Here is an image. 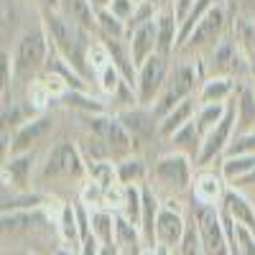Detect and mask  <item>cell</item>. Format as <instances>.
I'll use <instances>...</instances> for the list:
<instances>
[{
    "instance_id": "cell-1",
    "label": "cell",
    "mask_w": 255,
    "mask_h": 255,
    "mask_svg": "<svg viewBox=\"0 0 255 255\" xmlns=\"http://www.w3.org/2000/svg\"><path fill=\"white\" fill-rule=\"evenodd\" d=\"M41 26L46 28V36L51 41V49L54 54H59L64 61L74 67L87 82H92V72H90V64H87V56H90V49L97 41L95 33L79 28L77 23L67 20L59 10H51V13H41Z\"/></svg>"
},
{
    "instance_id": "cell-2",
    "label": "cell",
    "mask_w": 255,
    "mask_h": 255,
    "mask_svg": "<svg viewBox=\"0 0 255 255\" xmlns=\"http://www.w3.org/2000/svg\"><path fill=\"white\" fill-rule=\"evenodd\" d=\"M181 59H176L171 64V72H168V79H166V87L158 97V102L153 105V115L161 120L163 115H168L174 108H179L181 102L197 97L202 82L207 79L204 77V67L199 64L197 56H184L179 54Z\"/></svg>"
},
{
    "instance_id": "cell-3",
    "label": "cell",
    "mask_w": 255,
    "mask_h": 255,
    "mask_svg": "<svg viewBox=\"0 0 255 255\" xmlns=\"http://www.w3.org/2000/svg\"><path fill=\"white\" fill-rule=\"evenodd\" d=\"M84 176H90L87 161L82 156V148L74 140H56L49 145L46 156L38 161V174L36 184L46 181H84Z\"/></svg>"
},
{
    "instance_id": "cell-4",
    "label": "cell",
    "mask_w": 255,
    "mask_h": 255,
    "mask_svg": "<svg viewBox=\"0 0 255 255\" xmlns=\"http://www.w3.org/2000/svg\"><path fill=\"white\" fill-rule=\"evenodd\" d=\"M49 59H51V41L46 36V28L41 23L33 28H26L13 46L15 79H28V77L33 79L38 72L46 69Z\"/></svg>"
},
{
    "instance_id": "cell-5",
    "label": "cell",
    "mask_w": 255,
    "mask_h": 255,
    "mask_svg": "<svg viewBox=\"0 0 255 255\" xmlns=\"http://www.w3.org/2000/svg\"><path fill=\"white\" fill-rule=\"evenodd\" d=\"M194 174H197V163L189 156L166 151L153 161L151 168V186L158 191H166V194H186L191 191V184H194Z\"/></svg>"
},
{
    "instance_id": "cell-6",
    "label": "cell",
    "mask_w": 255,
    "mask_h": 255,
    "mask_svg": "<svg viewBox=\"0 0 255 255\" xmlns=\"http://www.w3.org/2000/svg\"><path fill=\"white\" fill-rule=\"evenodd\" d=\"M87 128H90V135H95L102 143V148L108 151L113 163L135 153V143L130 133H128V128L123 125V120L118 118V113L87 115Z\"/></svg>"
},
{
    "instance_id": "cell-7",
    "label": "cell",
    "mask_w": 255,
    "mask_h": 255,
    "mask_svg": "<svg viewBox=\"0 0 255 255\" xmlns=\"http://www.w3.org/2000/svg\"><path fill=\"white\" fill-rule=\"evenodd\" d=\"M191 220H194V227H197V235H199L204 255H232L220 207L194 204L191 207Z\"/></svg>"
},
{
    "instance_id": "cell-8",
    "label": "cell",
    "mask_w": 255,
    "mask_h": 255,
    "mask_svg": "<svg viewBox=\"0 0 255 255\" xmlns=\"http://www.w3.org/2000/svg\"><path fill=\"white\" fill-rule=\"evenodd\" d=\"M227 28H230L227 8H225L222 3H215V8L204 15V20L194 28V33L186 38V44L181 46L179 54H184V56H197V54H202V51L209 54L225 36H230Z\"/></svg>"
},
{
    "instance_id": "cell-9",
    "label": "cell",
    "mask_w": 255,
    "mask_h": 255,
    "mask_svg": "<svg viewBox=\"0 0 255 255\" xmlns=\"http://www.w3.org/2000/svg\"><path fill=\"white\" fill-rule=\"evenodd\" d=\"M168 72H171V59L168 56H151L143 67L138 69L135 74V100L140 108H148L153 110V105L158 102L163 87H166V79H168Z\"/></svg>"
},
{
    "instance_id": "cell-10",
    "label": "cell",
    "mask_w": 255,
    "mask_h": 255,
    "mask_svg": "<svg viewBox=\"0 0 255 255\" xmlns=\"http://www.w3.org/2000/svg\"><path fill=\"white\" fill-rule=\"evenodd\" d=\"M235 130H238V105H235V100H232L227 105L225 118L204 135L202 153L197 158V168H209L212 163H220L225 158V151H227L230 140L235 138Z\"/></svg>"
},
{
    "instance_id": "cell-11",
    "label": "cell",
    "mask_w": 255,
    "mask_h": 255,
    "mask_svg": "<svg viewBox=\"0 0 255 255\" xmlns=\"http://www.w3.org/2000/svg\"><path fill=\"white\" fill-rule=\"evenodd\" d=\"M189 220L184 217V212L174 207V202H163L161 215L156 222V253L161 255H179V248L186 238Z\"/></svg>"
},
{
    "instance_id": "cell-12",
    "label": "cell",
    "mask_w": 255,
    "mask_h": 255,
    "mask_svg": "<svg viewBox=\"0 0 255 255\" xmlns=\"http://www.w3.org/2000/svg\"><path fill=\"white\" fill-rule=\"evenodd\" d=\"M51 128H54V118L51 115H44V113L33 115L31 120H26L23 125L15 128V130L10 133V151H8V156L36 151V145L51 133Z\"/></svg>"
},
{
    "instance_id": "cell-13",
    "label": "cell",
    "mask_w": 255,
    "mask_h": 255,
    "mask_svg": "<svg viewBox=\"0 0 255 255\" xmlns=\"http://www.w3.org/2000/svg\"><path fill=\"white\" fill-rule=\"evenodd\" d=\"M207 56L212 61V74L209 77H232V79H238L245 72V67H248V61H245L243 51L238 49L232 33L225 36Z\"/></svg>"
},
{
    "instance_id": "cell-14",
    "label": "cell",
    "mask_w": 255,
    "mask_h": 255,
    "mask_svg": "<svg viewBox=\"0 0 255 255\" xmlns=\"http://www.w3.org/2000/svg\"><path fill=\"white\" fill-rule=\"evenodd\" d=\"M38 153H13L3 163V186L18 189V191H31V184L36 181L38 174Z\"/></svg>"
},
{
    "instance_id": "cell-15",
    "label": "cell",
    "mask_w": 255,
    "mask_h": 255,
    "mask_svg": "<svg viewBox=\"0 0 255 255\" xmlns=\"http://www.w3.org/2000/svg\"><path fill=\"white\" fill-rule=\"evenodd\" d=\"M227 186L230 184L222 179L220 171H215V168H197L194 184H191V199H194V204L222 207Z\"/></svg>"
},
{
    "instance_id": "cell-16",
    "label": "cell",
    "mask_w": 255,
    "mask_h": 255,
    "mask_svg": "<svg viewBox=\"0 0 255 255\" xmlns=\"http://www.w3.org/2000/svg\"><path fill=\"white\" fill-rule=\"evenodd\" d=\"M128 49H130L135 69H140L143 64L158 54V33H156V18L148 23L135 26L133 31H128Z\"/></svg>"
},
{
    "instance_id": "cell-17",
    "label": "cell",
    "mask_w": 255,
    "mask_h": 255,
    "mask_svg": "<svg viewBox=\"0 0 255 255\" xmlns=\"http://www.w3.org/2000/svg\"><path fill=\"white\" fill-rule=\"evenodd\" d=\"M118 118L128 128L133 143H140L143 138H158L161 140V135H158V118L153 115V110L135 105V108H130V110H120Z\"/></svg>"
},
{
    "instance_id": "cell-18",
    "label": "cell",
    "mask_w": 255,
    "mask_h": 255,
    "mask_svg": "<svg viewBox=\"0 0 255 255\" xmlns=\"http://www.w3.org/2000/svg\"><path fill=\"white\" fill-rule=\"evenodd\" d=\"M56 235L61 240L64 248L69 250H77L82 248V240H84V232H82V215H79V204H61L59 209V217H56Z\"/></svg>"
},
{
    "instance_id": "cell-19",
    "label": "cell",
    "mask_w": 255,
    "mask_h": 255,
    "mask_svg": "<svg viewBox=\"0 0 255 255\" xmlns=\"http://www.w3.org/2000/svg\"><path fill=\"white\" fill-rule=\"evenodd\" d=\"M230 220H235L238 225L248 227L255 232V202L245 194L243 189L238 186H227L225 191V199H222V207H220Z\"/></svg>"
},
{
    "instance_id": "cell-20",
    "label": "cell",
    "mask_w": 255,
    "mask_h": 255,
    "mask_svg": "<svg viewBox=\"0 0 255 255\" xmlns=\"http://www.w3.org/2000/svg\"><path fill=\"white\" fill-rule=\"evenodd\" d=\"M156 33H158V54L161 56H179V33H181V23L174 13V8L168 10H158L156 15Z\"/></svg>"
},
{
    "instance_id": "cell-21",
    "label": "cell",
    "mask_w": 255,
    "mask_h": 255,
    "mask_svg": "<svg viewBox=\"0 0 255 255\" xmlns=\"http://www.w3.org/2000/svg\"><path fill=\"white\" fill-rule=\"evenodd\" d=\"M238 95V79L232 77H207L197 92L199 105H227Z\"/></svg>"
},
{
    "instance_id": "cell-22",
    "label": "cell",
    "mask_w": 255,
    "mask_h": 255,
    "mask_svg": "<svg viewBox=\"0 0 255 255\" xmlns=\"http://www.w3.org/2000/svg\"><path fill=\"white\" fill-rule=\"evenodd\" d=\"M59 13L77 23L79 28L90 31V33H100L97 28V8L92 5V0H59Z\"/></svg>"
},
{
    "instance_id": "cell-23",
    "label": "cell",
    "mask_w": 255,
    "mask_h": 255,
    "mask_svg": "<svg viewBox=\"0 0 255 255\" xmlns=\"http://www.w3.org/2000/svg\"><path fill=\"white\" fill-rule=\"evenodd\" d=\"M197 110H199V102H197V97H191V100L181 102L179 108H174L168 115H163L158 120V135H161V140L166 143L174 133H179L184 125H189L191 120L197 118Z\"/></svg>"
},
{
    "instance_id": "cell-24",
    "label": "cell",
    "mask_w": 255,
    "mask_h": 255,
    "mask_svg": "<svg viewBox=\"0 0 255 255\" xmlns=\"http://www.w3.org/2000/svg\"><path fill=\"white\" fill-rule=\"evenodd\" d=\"M115 245L125 255H140L145 250L140 227L133 225L130 220H125L123 215H115Z\"/></svg>"
},
{
    "instance_id": "cell-25",
    "label": "cell",
    "mask_w": 255,
    "mask_h": 255,
    "mask_svg": "<svg viewBox=\"0 0 255 255\" xmlns=\"http://www.w3.org/2000/svg\"><path fill=\"white\" fill-rule=\"evenodd\" d=\"M166 143H168V151L181 153V156H189L194 163H197V158H199V153H202V133L197 130L194 120H191L189 125H184L179 133H174Z\"/></svg>"
},
{
    "instance_id": "cell-26",
    "label": "cell",
    "mask_w": 255,
    "mask_h": 255,
    "mask_svg": "<svg viewBox=\"0 0 255 255\" xmlns=\"http://www.w3.org/2000/svg\"><path fill=\"white\" fill-rule=\"evenodd\" d=\"M90 235L100 245H115V212L105 207H90Z\"/></svg>"
},
{
    "instance_id": "cell-27",
    "label": "cell",
    "mask_w": 255,
    "mask_h": 255,
    "mask_svg": "<svg viewBox=\"0 0 255 255\" xmlns=\"http://www.w3.org/2000/svg\"><path fill=\"white\" fill-rule=\"evenodd\" d=\"M115 171H118V181H120L123 186H130V184H148V179H151V171H148L145 161H143L138 153L115 161Z\"/></svg>"
},
{
    "instance_id": "cell-28",
    "label": "cell",
    "mask_w": 255,
    "mask_h": 255,
    "mask_svg": "<svg viewBox=\"0 0 255 255\" xmlns=\"http://www.w3.org/2000/svg\"><path fill=\"white\" fill-rule=\"evenodd\" d=\"M232 38H235L238 49L243 51L248 64H255V20L250 18H238L232 26Z\"/></svg>"
},
{
    "instance_id": "cell-29",
    "label": "cell",
    "mask_w": 255,
    "mask_h": 255,
    "mask_svg": "<svg viewBox=\"0 0 255 255\" xmlns=\"http://www.w3.org/2000/svg\"><path fill=\"white\" fill-rule=\"evenodd\" d=\"M238 105V130L235 133H248L255 130V90H240L235 95Z\"/></svg>"
},
{
    "instance_id": "cell-30",
    "label": "cell",
    "mask_w": 255,
    "mask_h": 255,
    "mask_svg": "<svg viewBox=\"0 0 255 255\" xmlns=\"http://www.w3.org/2000/svg\"><path fill=\"white\" fill-rule=\"evenodd\" d=\"M227 105H230V102H227ZM227 105H199L197 118H194V125H197V130L202 133V140H204V135L212 130V128H215V125L225 118Z\"/></svg>"
},
{
    "instance_id": "cell-31",
    "label": "cell",
    "mask_w": 255,
    "mask_h": 255,
    "mask_svg": "<svg viewBox=\"0 0 255 255\" xmlns=\"http://www.w3.org/2000/svg\"><path fill=\"white\" fill-rule=\"evenodd\" d=\"M248 153H255V130L235 133V138L230 140L227 151H225V158H232V156H248Z\"/></svg>"
},
{
    "instance_id": "cell-32",
    "label": "cell",
    "mask_w": 255,
    "mask_h": 255,
    "mask_svg": "<svg viewBox=\"0 0 255 255\" xmlns=\"http://www.w3.org/2000/svg\"><path fill=\"white\" fill-rule=\"evenodd\" d=\"M138 8H140L138 0H110V5H108V10H110V13H113L118 20H123L125 26H128V23H130V20L135 18Z\"/></svg>"
},
{
    "instance_id": "cell-33",
    "label": "cell",
    "mask_w": 255,
    "mask_h": 255,
    "mask_svg": "<svg viewBox=\"0 0 255 255\" xmlns=\"http://www.w3.org/2000/svg\"><path fill=\"white\" fill-rule=\"evenodd\" d=\"M179 255H204L199 235H197V227H194V220L189 222V230H186V238H184V243L179 248Z\"/></svg>"
},
{
    "instance_id": "cell-34",
    "label": "cell",
    "mask_w": 255,
    "mask_h": 255,
    "mask_svg": "<svg viewBox=\"0 0 255 255\" xmlns=\"http://www.w3.org/2000/svg\"><path fill=\"white\" fill-rule=\"evenodd\" d=\"M194 5H197V0H176L174 13H176V18H179V23H184L186 15H189L191 10H194Z\"/></svg>"
},
{
    "instance_id": "cell-35",
    "label": "cell",
    "mask_w": 255,
    "mask_h": 255,
    "mask_svg": "<svg viewBox=\"0 0 255 255\" xmlns=\"http://www.w3.org/2000/svg\"><path fill=\"white\" fill-rule=\"evenodd\" d=\"M79 255H100V243L92 238V235H87L82 240V248H79Z\"/></svg>"
},
{
    "instance_id": "cell-36",
    "label": "cell",
    "mask_w": 255,
    "mask_h": 255,
    "mask_svg": "<svg viewBox=\"0 0 255 255\" xmlns=\"http://www.w3.org/2000/svg\"><path fill=\"white\" fill-rule=\"evenodd\" d=\"M31 3H33V8L38 10V15H41V13L59 10V0H31Z\"/></svg>"
},
{
    "instance_id": "cell-37",
    "label": "cell",
    "mask_w": 255,
    "mask_h": 255,
    "mask_svg": "<svg viewBox=\"0 0 255 255\" xmlns=\"http://www.w3.org/2000/svg\"><path fill=\"white\" fill-rule=\"evenodd\" d=\"M148 3H151V5L156 8V13H158V10H168V8H174V5H176V0H148Z\"/></svg>"
},
{
    "instance_id": "cell-38",
    "label": "cell",
    "mask_w": 255,
    "mask_h": 255,
    "mask_svg": "<svg viewBox=\"0 0 255 255\" xmlns=\"http://www.w3.org/2000/svg\"><path fill=\"white\" fill-rule=\"evenodd\" d=\"M232 186H238V189H243V191H245V189H255V171H253L250 176H245V179H240L238 184H232Z\"/></svg>"
},
{
    "instance_id": "cell-39",
    "label": "cell",
    "mask_w": 255,
    "mask_h": 255,
    "mask_svg": "<svg viewBox=\"0 0 255 255\" xmlns=\"http://www.w3.org/2000/svg\"><path fill=\"white\" fill-rule=\"evenodd\" d=\"M100 255H123L118 245H100Z\"/></svg>"
},
{
    "instance_id": "cell-40",
    "label": "cell",
    "mask_w": 255,
    "mask_h": 255,
    "mask_svg": "<svg viewBox=\"0 0 255 255\" xmlns=\"http://www.w3.org/2000/svg\"><path fill=\"white\" fill-rule=\"evenodd\" d=\"M54 255H79V253H77V250H69V248H64V245H59Z\"/></svg>"
},
{
    "instance_id": "cell-41",
    "label": "cell",
    "mask_w": 255,
    "mask_h": 255,
    "mask_svg": "<svg viewBox=\"0 0 255 255\" xmlns=\"http://www.w3.org/2000/svg\"><path fill=\"white\" fill-rule=\"evenodd\" d=\"M92 5H95L97 10H102V8H108V5H110V0H92Z\"/></svg>"
},
{
    "instance_id": "cell-42",
    "label": "cell",
    "mask_w": 255,
    "mask_h": 255,
    "mask_svg": "<svg viewBox=\"0 0 255 255\" xmlns=\"http://www.w3.org/2000/svg\"><path fill=\"white\" fill-rule=\"evenodd\" d=\"M140 255H161V253H156V250H143Z\"/></svg>"
},
{
    "instance_id": "cell-43",
    "label": "cell",
    "mask_w": 255,
    "mask_h": 255,
    "mask_svg": "<svg viewBox=\"0 0 255 255\" xmlns=\"http://www.w3.org/2000/svg\"><path fill=\"white\" fill-rule=\"evenodd\" d=\"M18 255H36V253H18Z\"/></svg>"
},
{
    "instance_id": "cell-44",
    "label": "cell",
    "mask_w": 255,
    "mask_h": 255,
    "mask_svg": "<svg viewBox=\"0 0 255 255\" xmlns=\"http://www.w3.org/2000/svg\"><path fill=\"white\" fill-rule=\"evenodd\" d=\"M138 3H143V0H138Z\"/></svg>"
},
{
    "instance_id": "cell-45",
    "label": "cell",
    "mask_w": 255,
    "mask_h": 255,
    "mask_svg": "<svg viewBox=\"0 0 255 255\" xmlns=\"http://www.w3.org/2000/svg\"><path fill=\"white\" fill-rule=\"evenodd\" d=\"M123 255H125V253H123Z\"/></svg>"
}]
</instances>
